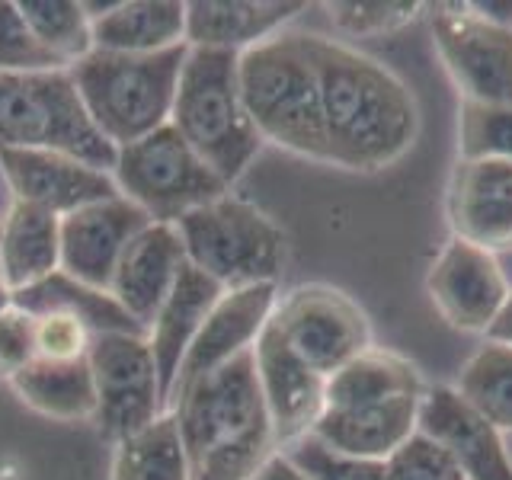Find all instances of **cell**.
<instances>
[{"mask_svg": "<svg viewBox=\"0 0 512 480\" xmlns=\"http://www.w3.org/2000/svg\"><path fill=\"white\" fill-rule=\"evenodd\" d=\"M320 80V109L333 167L381 173L394 167L420 138L416 93L388 64L352 42L308 32Z\"/></svg>", "mask_w": 512, "mask_h": 480, "instance_id": "cell-1", "label": "cell"}, {"mask_svg": "<svg viewBox=\"0 0 512 480\" xmlns=\"http://www.w3.org/2000/svg\"><path fill=\"white\" fill-rule=\"evenodd\" d=\"M192 480H250L282 448L256 378L253 349L173 397Z\"/></svg>", "mask_w": 512, "mask_h": 480, "instance_id": "cell-2", "label": "cell"}, {"mask_svg": "<svg viewBox=\"0 0 512 480\" xmlns=\"http://www.w3.org/2000/svg\"><path fill=\"white\" fill-rule=\"evenodd\" d=\"M240 90L263 144L330 164L308 32L285 29L237 58Z\"/></svg>", "mask_w": 512, "mask_h": 480, "instance_id": "cell-3", "label": "cell"}, {"mask_svg": "<svg viewBox=\"0 0 512 480\" xmlns=\"http://www.w3.org/2000/svg\"><path fill=\"white\" fill-rule=\"evenodd\" d=\"M237 58L212 48H189L170 112V125L228 186L244 176L263 148L240 90Z\"/></svg>", "mask_w": 512, "mask_h": 480, "instance_id": "cell-4", "label": "cell"}, {"mask_svg": "<svg viewBox=\"0 0 512 480\" xmlns=\"http://www.w3.org/2000/svg\"><path fill=\"white\" fill-rule=\"evenodd\" d=\"M186 55L189 45L157 55H119L93 48L84 61L68 68V74L96 128L116 148H128L170 125Z\"/></svg>", "mask_w": 512, "mask_h": 480, "instance_id": "cell-5", "label": "cell"}, {"mask_svg": "<svg viewBox=\"0 0 512 480\" xmlns=\"http://www.w3.org/2000/svg\"><path fill=\"white\" fill-rule=\"evenodd\" d=\"M0 151H55L103 173L116 170L119 157L68 71L0 74Z\"/></svg>", "mask_w": 512, "mask_h": 480, "instance_id": "cell-6", "label": "cell"}, {"mask_svg": "<svg viewBox=\"0 0 512 480\" xmlns=\"http://www.w3.org/2000/svg\"><path fill=\"white\" fill-rule=\"evenodd\" d=\"M176 231L186 263L215 279L224 292L276 285L288 260L285 231L266 212L231 192L180 218Z\"/></svg>", "mask_w": 512, "mask_h": 480, "instance_id": "cell-7", "label": "cell"}, {"mask_svg": "<svg viewBox=\"0 0 512 480\" xmlns=\"http://www.w3.org/2000/svg\"><path fill=\"white\" fill-rule=\"evenodd\" d=\"M112 180L119 186V196L138 205L154 224H176L231 192V186L189 148L173 125L119 148Z\"/></svg>", "mask_w": 512, "mask_h": 480, "instance_id": "cell-8", "label": "cell"}, {"mask_svg": "<svg viewBox=\"0 0 512 480\" xmlns=\"http://www.w3.org/2000/svg\"><path fill=\"white\" fill-rule=\"evenodd\" d=\"M269 324L320 378L336 375L375 346V330L365 308L343 288L327 282H304L279 295Z\"/></svg>", "mask_w": 512, "mask_h": 480, "instance_id": "cell-9", "label": "cell"}, {"mask_svg": "<svg viewBox=\"0 0 512 480\" xmlns=\"http://www.w3.org/2000/svg\"><path fill=\"white\" fill-rule=\"evenodd\" d=\"M432 48L461 103H512V26L474 4H432Z\"/></svg>", "mask_w": 512, "mask_h": 480, "instance_id": "cell-10", "label": "cell"}, {"mask_svg": "<svg viewBox=\"0 0 512 480\" xmlns=\"http://www.w3.org/2000/svg\"><path fill=\"white\" fill-rule=\"evenodd\" d=\"M90 372L96 388V416L109 439L122 442L132 432L164 416V388L144 333H100L90 343Z\"/></svg>", "mask_w": 512, "mask_h": 480, "instance_id": "cell-11", "label": "cell"}, {"mask_svg": "<svg viewBox=\"0 0 512 480\" xmlns=\"http://www.w3.org/2000/svg\"><path fill=\"white\" fill-rule=\"evenodd\" d=\"M512 292L500 256L448 234L426 272V295L448 327L487 336Z\"/></svg>", "mask_w": 512, "mask_h": 480, "instance_id": "cell-12", "label": "cell"}, {"mask_svg": "<svg viewBox=\"0 0 512 480\" xmlns=\"http://www.w3.org/2000/svg\"><path fill=\"white\" fill-rule=\"evenodd\" d=\"M445 221L458 240L493 256L512 253V160L458 157L445 186Z\"/></svg>", "mask_w": 512, "mask_h": 480, "instance_id": "cell-13", "label": "cell"}, {"mask_svg": "<svg viewBox=\"0 0 512 480\" xmlns=\"http://www.w3.org/2000/svg\"><path fill=\"white\" fill-rule=\"evenodd\" d=\"M420 432L455 461L464 480H512V452L506 436L487 423L452 384L426 388L420 404Z\"/></svg>", "mask_w": 512, "mask_h": 480, "instance_id": "cell-14", "label": "cell"}, {"mask_svg": "<svg viewBox=\"0 0 512 480\" xmlns=\"http://www.w3.org/2000/svg\"><path fill=\"white\" fill-rule=\"evenodd\" d=\"M151 218L125 196L93 202L61 218V272L90 288L109 292L116 266L132 237L141 234Z\"/></svg>", "mask_w": 512, "mask_h": 480, "instance_id": "cell-15", "label": "cell"}, {"mask_svg": "<svg viewBox=\"0 0 512 480\" xmlns=\"http://www.w3.org/2000/svg\"><path fill=\"white\" fill-rule=\"evenodd\" d=\"M279 288L276 285H250V288H231L224 292L215 308L208 311L199 336L192 340L186 359L180 365V375L173 384V397L186 391L199 378L218 372L237 356H244L256 346L260 333L266 330L272 311H276ZM170 397V404H173Z\"/></svg>", "mask_w": 512, "mask_h": 480, "instance_id": "cell-16", "label": "cell"}, {"mask_svg": "<svg viewBox=\"0 0 512 480\" xmlns=\"http://www.w3.org/2000/svg\"><path fill=\"white\" fill-rule=\"evenodd\" d=\"M0 173L16 202L42 208L55 218L119 196L112 173L55 151H0Z\"/></svg>", "mask_w": 512, "mask_h": 480, "instance_id": "cell-17", "label": "cell"}, {"mask_svg": "<svg viewBox=\"0 0 512 480\" xmlns=\"http://www.w3.org/2000/svg\"><path fill=\"white\" fill-rule=\"evenodd\" d=\"M253 362L266 410L272 416V426H276L279 448L311 436L314 423L324 413L327 378H320L314 368L304 365L272 324H266L260 340H256Z\"/></svg>", "mask_w": 512, "mask_h": 480, "instance_id": "cell-18", "label": "cell"}, {"mask_svg": "<svg viewBox=\"0 0 512 480\" xmlns=\"http://www.w3.org/2000/svg\"><path fill=\"white\" fill-rule=\"evenodd\" d=\"M186 266V250L176 224H148L132 237L112 276L109 295L122 304V311L148 333L157 311L170 298L176 279Z\"/></svg>", "mask_w": 512, "mask_h": 480, "instance_id": "cell-19", "label": "cell"}, {"mask_svg": "<svg viewBox=\"0 0 512 480\" xmlns=\"http://www.w3.org/2000/svg\"><path fill=\"white\" fill-rule=\"evenodd\" d=\"M420 404L423 394H400L372 400V404L324 410L311 436L336 452L368 461H388L397 448H404L420 432Z\"/></svg>", "mask_w": 512, "mask_h": 480, "instance_id": "cell-20", "label": "cell"}, {"mask_svg": "<svg viewBox=\"0 0 512 480\" xmlns=\"http://www.w3.org/2000/svg\"><path fill=\"white\" fill-rule=\"evenodd\" d=\"M308 4L292 0H192L186 4V45L244 55L292 23Z\"/></svg>", "mask_w": 512, "mask_h": 480, "instance_id": "cell-21", "label": "cell"}, {"mask_svg": "<svg viewBox=\"0 0 512 480\" xmlns=\"http://www.w3.org/2000/svg\"><path fill=\"white\" fill-rule=\"evenodd\" d=\"M221 295H224V288L215 279H208L205 272L186 263L170 298L164 301V308L157 311L154 324L148 327V346H151L167 404L173 397V384H176V375H180L186 352Z\"/></svg>", "mask_w": 512, "mask_h": 480, "instance_id": "cell-22", "label": "cell"}, {"mask_svg": "<svg viewBox=\"0 0 512 480\" xmlns=\"http://www.w3.org/2000/svg\"><path fill=\"white\" fill-rule=\"evenodd\" d=\"M186 45V4L180 0H128L109 4L93 20V48L119 55H157Z\"/></svg>", "mask_w": 512, "mask_h": 480, "instance_id": "cell-23", "label": "cell"}, {"mask_svg": "<svg viewBox=\"0 0 512 480\" xmlns=\"http://www.w3.org/2000/svg\"><path fill=\"white\" fill-rule=\"evenodd\" d=\"M61 269V218L13 202L0 221V282L10 295L55 276Z\"/></svg>", "mask_w": 512, "mask_h": 480, "instance_id": "cell-24", "label": "cell"}, {"mask_svg": "<svg viewBox=\"0 0 512 480\" xmlns=\"http://www.w3.org/2000/svg\"><path fill=\"white\" fill-rule=\"evenodd\" d=\"M426 388L429 384L423 381V372L416 368V362H410L394 349L372 346L359 359H352L346 368L327 378L324 410L372 404V400H388L400 394H426Z\"/></svg>", "mask_w": 512, "mask_h": 480, "instance_id": "cell-25", "label": "cell"}, {"mask_svg": "<svg viewBox=\"0 0 512 480\" xmlns=\"http://www.w3.org/2000/svg\"><path fill=\"white\" fill-rule=\"evenodd\" d=\"M10 388L29 410L52 420H93L96 416V388L90 359L80 362H42L36 359L26 372H20Z\"/></svg>", "mask_w": 512, "mask_h": 480, "instance_id": "cell-26", "label": "cell"}, {"mask_svg": "<svg viewBox=\"0 0 512 480\" xmlns=\"http://www.w3.org/2000/svg\"><path fill=\"white\" fill-rule=\"evenodd\" d=\"M13 304L29 311V314H71L93 336H100V333H144L109 292H100V288H90L84 282L64 276L61 269L55 272V276H48L45 282L16 292Z\"/></svg>", "mask_w": 512, "mask_h": 480, "instance_id": "cell-27", "label": "cell"}, {"mask_svg": "<svg viewBox=\"0 0 512 480\" xmlns=\"http://www.w3.org/2000/svg\"><path fill=\"white\" fill-rule=\"evenodd\" d=\"M112 480H192L173 413L157 416L151 426L116 442Z\"/></svg>", "mask_w": 512, "mask_h": 480, "instance_id": "cell-28", "label": "cell"}, {"mask_svg": "<svg viewBox=\"0 0 512 480\" xmlns=\"http://www.w3.org/2000/svg\"><path fill=\"white\" fill-rule=\"evenodd\" d=\"M452 388L503 436H512V346L484 340L461 362Z\"/></svg>", "mask_w": 512, "mask_h": 480, "instance_id": "cell-29", "label": "cell"}, {"mask_svg": "<svg viewBox=\"0 0 512 480\" xmlns=\"http://www.w3.org/2000/svg\"><path fill=\"white\" fill-rule=\"evenodd\" d=\"M20 13L32 29V36L52 55L64 71L74 68L93 52V20L84 4L71 0H23Z\"/></svg>", "mask_w": 512, "mask_h": 480, "instance_id": "cell-30", "label": "cell"}, {"mask_svg": "<svg viewBox=\"0 0 512 480\" xmlns=\"http://www.w3.org/2000/svg\"><path fill=\"white\" fill-rule=\"evenodd\" d=\"M458 157L512 160V103L458 106Z\"/></svg>", "mask_w": 512, "mask_h": 480, "instance_id": "cell-31", "label": "cell"}, {"mask_svg": "<svg viewBox=\"0 0 512 480\" xmlns=\"http://www.w3.org/2000/svg\"><path fill=\"white\" fill-rule=\"evenodd\" d=\"M423 4L413 0H346V4H327L333 29L346 39H375L410 26L423 16Z\"/></svg>", "mask_w": 512, "mask_h": 480, "instance_id": "cell-32", "label": "cell"}, {"mask_svg": "<svg viewBox=\"0 0 512 480\" xmlns=\"http://www.w3.org/2000/svg\"><path fill=\"white\" fill-rule=\"evenodd\" d=\"M292 468L308 480H384V461H368L324 445L314 436H304L282 448Z\"/></svg>", "mask_w": 512, "mask_h": 480, "instance_id": "cell-33", "label": "cell"}, {"mask_svg": "<svg viewBox=\"0 0 512 480\" xmlns=\"http://www.w3.org/2000/svg\"><path fill=\"white\" fill-rule=\"evenodd\" d=\"M42 71H64V68L32 36L26 16L20 13V4L0 0V74H42Z\"/></svg>", "mask_w": 512, "mask_h": 480, "instance_id": "cell-34", "label": "cell"}, {"mask_svg": "<svg viewBox=\"0 0 512 480\" xmlns=\"http://www.w3.org/2000/svg\"><path fill=\"white\" fill-rule=\"evenodd\" d=\"M384 480H464V474L436 442L416 432L404 448H397L384 461Z\"/></svg>", "mask_w": 512, "mask_h": 480, "instance_id": "cell-35", "label": "cell"}, {"mask_svg": "<svg viewBox=\"0 0 512 480\" xmlns=\"http://www.w3.org/2000/svg\"><path fill=\"white\" fill-rule=\"evenodd\" d=\"M32 317H36V359L80 362L90 356L93 333L77 317L71 314H32Z\"/></svg>", "mask_w": 512, "mask_h": 480, "instance_id": "cell-36", "label": "cell"}, {"mask_svg": "<svg viewBox=\"0 0 512 480\" xmlns=\"http://www.w3.org/2000/svg\"><path fill=\"white\" fill-rule=\"evenodd\" d=\"M36 362V317L23 308L0 311V378L13 381Z\"/></svg>", "mask_w": 512, "mask_h": 480, "instance_id": "cell-37", "label": "cell"}, {"mask_svg": "<svg viewBox=\"0 0 512 480\" xmlns=\"http://www.w3.org/2000/svg\"><path fill=\"white\" fill-rule=\"evenodd\" d=\"M250 480H308V477H304L301 471H295V468H292V461H288V458L279 452L260 474H253Z\"/></svg>", "mask_w": 512, "mask_h": 480, "instance_id": "cell-38", "label": "cell"}, {"mask_svg": "<svg viewBox=\"0 0 512 480\" xmlns=\"http://www.w3.org/2000/svg\"><path fill=\"white\" fill-rule=\"evenodd\" d=\"M484 340H493V343L512 346V292H509V298H506V304H503V311L496 314L493 327H490V333L484 336Z\"/></svg>", "mask_w": 512, "mask_h": 480, "instance_id": "cell-39", "label": "cell"}, {"mask_svg": "<svg viewBox=\"0 0 512 480\" xmlns=\"http://www.w3.org/2000/svg\"><path fill=\"white\" fill-rule=\"evenodd\" d=\"M10 304H13V295H10V288H7L4 282H0V311H4V308H10Z\"/></svg>", "mask_w": 512, "mask_h": 480, "instance_id": "cell-40", "label": "cell"}]
</instances>
